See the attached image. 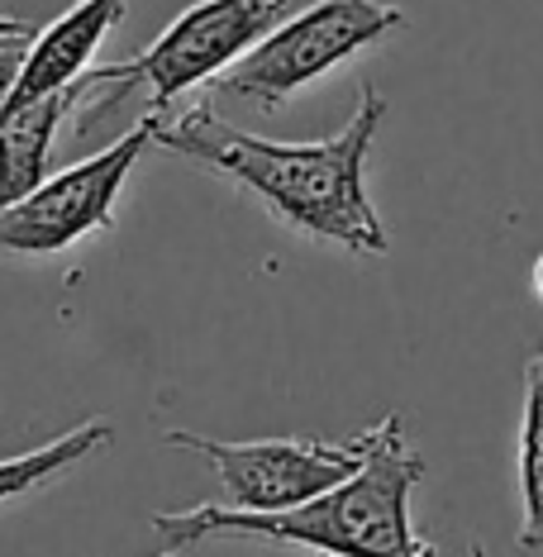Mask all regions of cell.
<instances>
[{
    "label": "cell",
    "mask_w": 543,
    "mask_h": 557,
    "mask_svg": "<svg viewBox=\"0 0 543 557\" xmlns=\"http://www.w3.org/2000/svg\"><path fill=\"white\" fill-rule=\"evenodd\" d=\"M168 448H186L196 458H206L220 476V486L230 491V510L244 515H282L296 505H310L314 496L334 491L338 481L358 476L368 462L372 434H353L344 443L324 438H248V443H220L206 434H186L172 429Z\"/></svg>",
    "instance_id": "obj_5"
},
{
    "label": "cell",
    "mask_w": 543,
    "mask_h": 557,
    "mask_svg": "<svg viewBox=\"0 0 543 557\" xmlns=\"http://www.w3.org/2000/svg\"><path fill=\"white\" fill-rule=\"evenodd\" d=\"M153 134H158V115H144L106 153L72 162L58 176H44L24 200L0 210V252L53 258V252L82 244L86 234L110 230L115 224V200L124 191V182H129L134 162L148 153Z\"/></svg>",
    "instance_id": "obj_6"
},
{
    "label": "cell",
    "mask_w": 543,
    "mask_h": 557,
    "mask_svg": "<svg viewBox=\"0 0 543 557\" xmlns=\"http://www.w3.org/2000/svg\"><path fill=\"white\" fill-rule=\"evenodd\" d=\"M382 120V91L362 86L353 120L320 144H272V138L224 124L210 106H192L176 124H158L153 144L248 186L296 234L338 244L358 258H382L391 234L368 196V153Z\"/></svg>",
    "instance_id": "obj_1"
},
{
    "label": "cell",
    "mask_w": 543,
    "mask_h": 557,
    "mask_svg": "<svg viewBox=\"0 0 543 557\" xmlns=\"http://www.w3.org/2000/svg\"><path fill=\"white\" fill-rule=\"evenodd\" d=\"M162 557H186V553H182V548H168V553H162Z\"/></svg>",
    "instance_id": "obj_15"
},
{
    "label": "cell",
    "mask_w": 543,
    "mask_h": 557,
    "mask_svg": "<svg viewBox=\"0 0 543 557\" xmlns=\"http://www.w3.org/2000/svg\"><path fill=\"white\" fill-rule=\"evenodd\" d=\"M39 39V34H20V39H0V100L10 96V86H15L20 67H24V53H29V44Z\"/></svg>",
    "instance_id": "obj_11"
},
{
    "label": "cell",
    "mask_w": 543,
    "mask_h": 557,
    "mask_svg": "<svg viewBox=\"0 0 543 557\" xmlns=\"http://www.w3.org/2000/svg\"><path fill=\"white\" fill-rule=\"evenodd\" d=\"M77 100H82V82L0 124V210H10L44 182L53 138L62 120H67V110H77Z\"/></svg>",
    "instance_id": "obj_8"
},
{
    "label": "cell",
    "mask_w": 543,
    "mask_h": 557,
    "mask_svg": "<svg viewBox=\"0 0 543 557\" xmlns=\"http://www.w3.org/2000/svg\"><path fill=\"white\" fill-rule=\"evenodd\" d=\"M110 443H115V424L110 420H86L77 429H67V434L39 443V448L20 453V458H0V505L48 486L53 476H62L67 467H77L86 458H96V453L110 448Z\"/></svg>",
    "instance_id": "obj_9"
},
{
    "label": "cell",
    "mask_w": 543,
    "mask_h": 557,
    "mask_svg": "<svg viewBox=\"0 0 543 557\" xmlns=\"http://www.w3.org/2000/svg\"><path fill=\"white\" fill-rule=\"evenodd\" d=\"M20 34H39V24L15 20V15H0V39H20Z\"/></svg>",
    "instance_id": "obj_12"
},
{
    "label": "cell",
    "mask_w": 543,
    "mask_h": 557,
    "mask_svg": "<svg viewBox=\"0 0 543 557\" xmlns=\"http://www.w3.org/2000/svg\"><path fill=\"white\" fill-rule=\"evenodd\" d=\"M472 557H486V548H482V543H472Z\"/></svg>",
    "instance_id": "obj_14"
},
{
    "label": "cell",
    "mask_w": 543,
    "mask_h": 557,
    "mask_svg": "<svg viewBox=\"0 0 543 557\" xmlns=\"http://www.w3.org/2000/svg\"><path fill=\"white\" fill-rule=\"evenodd\" d=\"M286 10H292V0H196V5H186L144 53L86 72L77 100L86 110V129L106 120V110L138 86H148V115L168 110L176 96L230 72L252 44L268 39L286 20Z\"/></svg>",
    "instance_id": "obj_3"
},
{
    "label": "cell",
    "mask_w": 543,
    "mask_h": 557,
    "mask_svg": "<svg viewBox=\"0 0 543 557\" xmlns=\"http://www.w3.org/2000/svg\"><path fill=\"white\" fill-rule=\"evenodd\" d=\"M400 24H406V10L386 0H314L310 10L282 20L268 39L252 44L220 82V91L272 110L292 100L300 86L334 72L338 62L382 44Z\"/></svg>",
    "instance_id": "obj_4"
},
{
    "label": "cell",
    "mask_w": 543,
    "mask_h": 557,
    "mask_svg": "<svg viewBox=\"0 0 543 557\" xmlns=\"http://www.w3.org/2000/svg\"><path fill=\"white\" fill-rule=\"evenodd\" d=\"M120 20H124V0H72L48 29H39V39L29 44L15 86L0 100V124L10 115H20V110L39 106L48 96L67 91V86H77L86 72H91L100 39H106Z\"/></svg>",
    "instance_id": "obj_7"
},
{
    "label": "cell",
    "mask_w": 543,
    "mask_h": 557,
    "mask_svg": "<svg viewBox=\"0 0 543 557\" xmlns=\"http://www.w3.org/2000/svg\"><path fill=\"white\" fill-rule=\"evenodd\" d=\"M520 548L543 553V344L525 362V420H520Z\"/></svg>",
    "instance_id": "obj_10"
},
{
    "label": "cell",
    "mask_w": 543,
    "mask_h": 557,
    "mask_svg": "<svg viewBox=\"0 0 543 557\" xmlns=\"http://www.w3.org/2000/svg\"><path fill=\"white\" fill-rule=\"evenodd\" d=\"M372 448L358 476L282 515H244L230 505H196V510H162L153 529L168 548L200 539H268L296 543L324 557H434V543L415 534L410 496L424 481V458L400 434V414H386L372 429Z\"/></svg>",
    "instance_id": "obj_2"
},
{
    "label": "cell",
    "mask_w": 543,
    "mask_h": 557,
    "mask_svg": "<svg viewBox=\"0 0 543 557\" xmlns=\"http://www.w3.org/2000/svg\"><path fill=\"white\" fill-rule=\"evenodd\" d=\"M534 290H539V296H543V258L534 262Z\"/></svg>",
    "instance_id": "obj_13"
}]
</instances>
